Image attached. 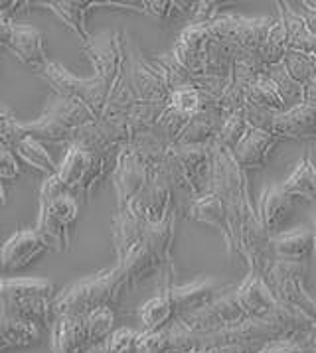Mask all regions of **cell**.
<instances>
[{
	"label": "cell",
	"mask_w": 316,
	"mask_h": 353,
	"mask_svg": "<svg viewBox=\"0 0 316 353\" xmlns=\"http://www.w3.org/2000/svg\"><path fill=\"white\" fill-rule=\"evenodd\" d=\"M277 6H279V18L283 20L287 30L288 52L306 54L316 59V36L306 30L301 16L293 10L290 2H277Z\"/></svg>",
	"instance_id": "f1b7e54d"
},
{
	"label": "cell",
	"mask_w": 316,
	"mask_h": 353,
	"mask_svg": "<svg viewBox=\"0 0 316 353\" xmlns=\"http://www.w3.org/2000/svg\"><path fill=\"white\" fill-rule=\"evenodd\" d=\"M210 192L224 201L239 267H244L247 272L265 276L275 261L271 237L261 223L255 205L251 203L245 170L237 166L230 150L217 144V141L212 144Z\"/></svg>",
	"instance_id": "6da1fadb"
},
{
	"label": "cell",
	"mask_w": 316,
	"mask_h": 353,
	"mask_svg": "<svg viewBox=\"0 0 316 353\" xmlns=\"http://www.w3.org/2000/svg\"><path fill=\"white\" fill-rule=\"evenodd\" d=\"M265 75L273 81L275 89H277V93H279V97H281L287 111L295 109V107H301V105L306 103V89L288 75V71L285 70L283 63L265 68Z\"/></svg>",
	"instance_id": "e575fe53"
},
{
	"label": "cell",
	"mask_w": 316,
	"mask_h": 353,
	"mask_svg": "<svg viewBox=\"0 0 316 353\" xmlns=\"http://www.w3.org/2000/svg\"><path fill=\"white\" fill-rule=\"evenodd\" d=\"M174 223H176V212H172L164 221L146 225V237L152 247V253L157 256L160 272L172 267V243H174Z\"/></svg>",
	"instance_id": "836d02e7"
},
{
	"label": "cell",
	"mask_w": 316,
	"mask_h": 353,
	"mask_svg": "<svg viewBox=\"0 0 316 353\" xmlns=\"http://www.w3.org/2000/svg\"><path fill=\"white\" fill-rule=\"evenodd\" d=\"M221 2H210V0H201V2H194L192 8V18L190 24H212L217 18Z\"/></svg>",
	"instance_id": "f907efd6"
},
{
	"label": "cell",
	"mask_w": 316,
	"mask_h": 353,
	"mask_svg": "<svg viewBox=\"0 0 316 353\" xmlns=\"http://www.w3.org/2000/svg\"><path fill=\"white\" fill-rule=\"evenodd\" d=\"M315 225H316V215H315Z\"/></svg>",
	"instance_id": "94428289"
},
{
	"label": "cell",
	"mask_w": 316,
	"mask_h": 353,
	"mask_svg": "<svg viewBox=\"0 0 316 353\" xmlns=\"http://www.w3.org/2000/svg\"><path fill=\"white\" fill-rule=\"evenodd\" d=\"M210 40L212 34L208 24H190L180 32V36L174 42L172 54L194 77L204 75V54Z\"/></svg>",
	"instance_id": "d6986e66"
},
{
	"label": "cell",
	"mask_w": 316,
	"mask_h": 353,
	"mask_svg": "<svg viewBox=\"0 0 316 353\" xmlns=\"http://www.w3.org/2000/svg\"><path fill=\"white\" fill-rule=\"evenodd\" d=\"M293 213V198L283 192L281 185H269L263 190L259 199V219L269 233V237H275L283 233L281 229L285 227Z\"/></svg>",
	"instance_id": "603a6c76"
},
{
	"label": "cell",
	"mask_w": 316,
	"mask_h": 353,
	"mask_svg": "<svg viewBox=\"0 0 316 353\" xmlns=\"http://www.w3.org/2000/svg\"><path fill=\"white\" fill-rule=\"evenodd\" d=\"M56 288L43 279H2L0 316L46 332L56 320Z\"/></svg>",
	"instance_id": "7a4b0ae2"
},
{
	"label": "cell",
	"mask_w": 316,
	"mask_h": 353,
	"mask_svg": "<svg viewBox=\"0 0 316 353\" xmlns=\"http://www.w3.org/2000/svg\"><path fill=\"white\" fill-rule=\"evenodd\" d=\"M132 141L127 117H101L77 130L72 144L93 154H121Z\"/></svg>",
	"instance_id": "7c38bea8"
},
{
	"label": "cell",
	"mask_w": 316,
	"mask_h": 353,
	"mask_svg": "<svg viewBox=\"0 0 316 353\" xmlns=\"http://www.w3.org/2000/svg\"><path fill=\"white\" fill-rule=\"evenodd\" d=\"M111 176H113L117 194V210H125L146 185L150 178V170L130 152L129 146H125L119 154L117 166Z\"/></svg>",
	"instance_id": "2e32d148"
},
{
	"label": "cell",
	"mask_w": 316,
	"mask_h": 353,
	"mask_svg": "<svg viewBox=\"0 0 316 353\" xmlns=\"http://www.w3.org/2000/svg\"><path fill=\"white\" fill-rule=\"evenodd\" d=\"M263 279L279 304L301 312L306 318L316 322V300L306 290V265L304 263H290V261L275 259L273 265L269 267Z\"/></svg>",
	"instance_id": "30bf717a"
},
{
	"label": "cell",
	"mask_w": 316,
	"mask_h": 353,
	"mask_svg": "<svg viewBox=\"0 0 316 353\" xmlns=\"http://www.w3.org/2000/svg\"><path fill=\"white\" fill-rule=\"evenodd\" d=\"M50 339L52 353H87L93 347L86 318L81 316H56L50 327Z\"/></svg>",
	"instance_id": "ffe728a7"
},
{
	"label": "cell",
	"mask_w": 316,
	"mask_h": 353,
	"mask_svg": "<svg viewBox=\"0 0 316 353\" xmlns=\"http://www.w3.org/2000/svg\"><path fill=\"white\" fill-rule=\"evenodd\" d=\"M95 121V114L83 103L54 95L46 111L32 123H20L24 134L38 142H68L72 144L77 130Z\"/></svg>",
	"instance_id": "52a82bcc"
},
{
	"label": "cell",
	"mask_w": 316,
	"mask_h": 353,
	"mask_svg": "<svg viewBox=\"0 0 316 353\" xmlns=\"http://www.w3.org/2000/svg\"><path fill=\"white\" fill-rule=\"evenodd\" d=\"M6 50L12 56L30 70L40 71L50 63L48 56H46V48H43V36L32 26H24V24H14L12 30V38L6 46Z\"/></svg>",
	"instance_id": "7402d4cb"
},
{
	"label": "cell",
	"mask_w": 316,
	"mask_h": 353,
	"mask_svg": "<svg viewBox=\"0 0 316 353\" xmlns=\"http://www.w3.org/2000/svg\"><path fill=\"white\" fill-rule=\"evenodd\" d=\"M119 154H93L81 146L70 144L68 154L59 164L56 180L63 192L83 201L91 198L93 190L109 176L113 174L117 166Z\"/></svg>",
	"instance_id": "8992f818"
},
{
	"label": "cell",
	"mask_w": 316,
	"mask_h": 353,
	"mask_svg": "<svg viewBox=\"0 0 316 353\" xmlns=\"http://www.w3.org/2000/svg\"><path fill=\"white\" fill-rule=\"evenodd\" d=\"M42 334V330L36 325L22 324V322L0 316V353L32 347V345L40 343Z\"/></svg>",
	"instance_id": "f546056e"
},
{
	"label": "cell",
	"mask_w": 316,
	"mask_h": 353,
	"mask_svg": "<svg viewBox=\"0 0 316 353\" xmlns=\"http://www.w3.org/2000/svg\"><path fill=\"white\" fill-rule=\"evenodd\" d=\"M26 134L22 130V125L14 119L10 109L0 107V148L12 150L14 152L16 144L22 141Z\"/></svg>",
	"instance_id": "f6af8a7d"
},
{
	"label": "cell",
	"mask_w": 316,
	"mask_h": 353,
	"mask_svg": "<svg viewBox=\"0 0 316 353\" xmlns=\"http://www.w3.org/2000/svg\"><path fill=\"white\" fill-rule=\"evenodd\" d=\"M279 141L281 139L271 134V132L251 128L244 137V141L237 144V148L231 152V156H233V160L237 162L239 168H263L267 164V158L273 152V148L279 144Z\"/></svg>",
	"instance_id": "cb8c5ba5"
},
{
	"label": "cell",
	"mask_w": 316,
	"mask_h": 353,
	"mask_svg": "<svg viewBox=\"0 0 316 353\" xmlns=\"http://www.w3.org/2000/svg\"><path fill=\"white\" fill-rule=\"evenodd\" d=\"M77 213L79 201L61 190L56 176L46 178L40 192V217L34 231L48 247V251L66 253L72 249V233Z\"/></svg>",
	"instance_id": "5b68a950"
},
{
	"label": "cell",
	"mask_w": 316,
	"mask_h": 353,
	"mask_svg": "<svg viewBox=\"0 0 316 353\" xmlns=\"http://www.w3.org/2000/svg\"><path fill=\"white\" fill-rule=\"evenodd\" d=\"M310 350H313V353H316V330H315V334H313V338H310Z\"/></svg>",
	"instance_id": "680465c9"
},
{
	"label": "cell",
	"mask_w": 316,
	"mask_h": 353,
	"mask_svg": "<svg viewBox=\"0 0 316 353\" xmlns=\"http://www.w3.org/2000/svg\"><path fill=\"white\" fill-rule=\"evenodd\" d=\"M261 347L265 345H259V343H231V345H217L212 350H206L200 353H257Z\"/></svg>",
	"instance_id": "db71d44e"
},
{
	"label": "cell",
	"mask_w": 316,
	"mask_h": 353,
	"mask_svg": "<svg viewBox=\"0 0 316 353\" xmlns=\"http://www.w3.org/2000/svg\"><path fill=\"white\" fill-rule=\"evenodd\" d=\"M235 52H237V48L233 43L221 42L212 36V40L208 42V48H206V54H204V75L231 79Z\"/></svg>",
	"instance_id": "1f68e13d"
},
{
	"label": "cell",
	"mask_w": 316,
	"mask_h": 353,
	"mask_svg": "<svg viewBox=\"0 0 316 353\" xmlns=\"http://www.w3.org/2000/svg\"><path fill=\"white\" fill-rule=\"evenodd\" d=\"M170 107L184 114H196L201 111V93L196 87H182L170 95Z\"/></svg>",
	"instance_id": "c3c4849f"
},
{
	"label": "cell",
	"mask_w": 316,
	"mask_h": 353,
	"mask_svg": "<svg viewBox=\"0 0 316 353\" xmlns=\"http://www.w3.org/2000/svg\"><path fill=\"white\" fill-rule=\"evenodd\" d=\"M306 103L316 105V77L313 79V83L306 87Z\"/></svg>",
	"instance_id": "9f6ffc18"
},
{
	"label": "cell",
	"mask_w": 316,
	"mask_h": 353,
	"mask_svg": "<svg viewBox=\"0 0 316 353\" xmlns=\"http://www.w3.org/2000/svg\"><path fill=\"white\" fill-rule=\"evenodd\" d=\"M290 6H293V10L297 12V14L301 16L302 22H304V26L306 30L316 36V10L315 8H310L306 2H290Z\"/></svg>",
	"instance_id": "f5cc1de1"
},
{
	"label": "cell",
	"mask_w": 316,
	"mask_h": 353,
	"mask_svg": "<svg viewBox=\"0 0 316 353\" xmlns=\"http://www.w3.org/2000/svg\"><path fill=\"white\" fill-rule=\"evenodd\" d=\"M46 251H48V247L38 237V233L34 229H24V231H18L16 235H12L4 243L0 261H2L4 270L16 272V270L26 269Z\"/></svg>",
	"instance_id": "44dd1931"
},
{
	"label": "cell",
	"mask_w": 316,
	"mask_h": 353,
	"mask_svg": "<svg viewBox=\"0 0 316 353\" xmlns=\"http://www.w3.org/2000/svg\"><path fill=\"white\" fill-rule=\"evenodd\" d=\"M188 217L194 221H200L206 225H212L219 229V233L224 235L226 241V253L230 256L233 265L239 267V259H237V251H235V243L231 237L230 225H228V217H226V210H224V201L214 192H208L206 196L196 199H190L188 203Z\"/></svg>",
	"instance_id": "ac0fdd59"
},
{
	"label": "cell",
	"mask_w": 316,
	"mask_h": 353,
	"mask_svg": "<svg viewBox=\"0 0 316 353\" xmlns=\"http://www.w3.org/2000/svg\"><path fill=\"white\" fill-rule=\"evenodd\" d=\"M40 77L54 89V93L59 97L83 103L87 109L95 114V119L103 117L105 109H107V103L113 97L117 89L115 85L107 83L105 79H101L97 75H93L91 79H79L54 61H50L40 71Z\"/></svg>",
	"instance_id": "ba28073f"
},
{
	"label": "cell",
	"mask_w": 316,
	"mask_h": 353,
	"mask_svg": "<svg viewBox=\"0 0 316 353\" xmlns=\"http://www.w3.org/2000/svg\"><path fill=\"white\" fill-rule=\"evenodd\" d=\"M194 2H172V0H155L143 2L144 14L152 16L157 20H174L176 16L192 12Z\"/></svg>",
	"instance_id": "bcb514c9"
},
{
	"label": "cell",
	"mask_w": 316,
	"mask_h": 353,
	"mask_svg": "<svg viewBox=\"0 0 316 353\" xmlns=\"http://www.w3.org/2000/svg\"><path fill=\"white\" fill-rule=\"evenodd\" d=\"M283 65L288 71V75L297 83L302 85L304 89L313 83V79L316 77V59L313 56L299 54V52H288Z\"/></svg>",
	"instance_id": "7bdbcfd3"
},
{
	"label": "cell",
	"mask_w": 316,
	"mask_h": 353,
	"mask_svg": "<svg viewBox=\"0 0 316 353\" xmlns=\"http://www.w3.org/2000/svg\"><path fill=\"white\" fill-rule=\"evenodd\" d=\"M172 152L186 176L190 198L206 196L212 182V146H172Z\"/></svg>",
	"instance_id": "e0dca14e"
},
{
	"label": "cell",
	"mask_w": 316,
	"mask_h": 353,
	"mask_svg": "<svg viewBox=\"0 0 316 353\" xmlns=\"http://www.w3.org/2000/svg\"><path fill=\"white\" fill-rule=\"evenodd\" d=\"M0 283H2V276H0Z\"/></svg>",
	"instance_id": "6125c7cd"
},
{
	"label": "cell",
	"mask_w": 316,
	"mask_h": 353,
	"mask_svg": "<svg viewBox=\"0 0 316 353\" xmlns=\"http://www.w3.org/2000/svg\"><path fill=\"white\" fill-rule=\"evenodd\" d=\"M130 288L127 276L119 267L105 269L86 281L72 284L56 296V316H81L86 318L99 308H115L123 294Z\"/></svg>",
	"instance_id": "277c9868"
},
{
	"label": "cell",
	"mask_w": 316,
	"mask_h": 353,
	"mask_svg": "<svg viewBox=\"0 0 316 353\" xmlns=\"http://www.w3.org/2000/svg\"><path fill=\"white\" fill-rule=\"evenodd\" d=\"M14 154L18 156V160H22L24 164H28L34 170L46 174L48 178L58 174L59 166L52 160V156L48 154V150L42 146V142L34 141L30 137H24L22 141L16 144Z\"/></svg>",
	"instance_id": "d590c367"
},
{
	"label": "cell",
	"mask_w": 316,
	"mask_h": 353,
	"mask_svg": "<svg viewBox=\"0 0 316 353\" xmlns=\"http://www.w3.org/2000/svg\"><path fill=\"white\" fill-rule=\"evenodd\" d=\"M273 134L279 139H316V105L304 103L290 111L277 114L273 125Z\"/></svg>",
	"instance_id": "d4e9b609"
},
{
	"label": "cell",
	"mask_w": 316,
	"mask_h": 353,
	"mask_svg": "<svg viewBox=\"0 0 316 353\" xmlns=\"http://www.w3.org/2000/svg\"><path fill=\"white\" fill-rule=\"evenodd\" d=\"M38 6H46L50 8L54 14H58V18L68 26V28L75 32L81 40V48L91 43V34L87 32V14L99 6V2H40Z\"/></svg>",
	"instance_id": "83f0119b"
},
{
	"label": "cell",
	"mask_w": 316,
	"mask_h": 353,
	"mask_svg": "<svg viewBox=\"0 0 316 353\" xmlns=\"http://www.w3.org/2000/svg\"><path fill=\"white\" fill-rule=\"evenodd\" d=\"M251 130L249 123L245 121L244 111H237V113L230 114L226 121H224V127L219 130V137H217V144H221L226 150L233 152L237 148V144L244 141V137Z\"/></svg>",
	"instance_id": "ee69618b"
},
{
	"label": "cell",
	"mask_w": 316,
	"mask_h": 353,
	"mask_svg": "<svg viewBox=\"0 0 316 353\" xmlns=\"http://www.w3.org/2000/svg\"><path fill=\"white\" fill-rule=\"evenodd\" d=\"M141 332H135L130 327H119L111 334V338L105 339V352L107 353H137Z\"/></svg>",
	"instance_id": "7dc6e473"
},
{
	"label": "cell",
	"mask_w": 316,
	"mask_h": 353,
	"mask_svg": "<svg viewBox=\"0 0 316 353\" xmlns=\"http://www.w3.org/2000/svg\"><path fill=\"white\" fill-rule=\"evenodd\" d=\"M168 107H170L168 103H146V101H139L130 109V113L127 114V121H129L132 137L143 134V132H150L158 123V119L164 114V111Z\"/></svg>",
	"instance_id": "74e56055"
},
{
	"label": "cell",
	"mask_w": 316,
	"mask_h": 353,
	"mask_svg": "<svg viewBox=\"0 0 316 353\" xmlns=\"http://www.w3.org/2000/svg\"><path fill=\"white\" fill-rule=\"evenodd\" d=\"M245 320H251V318L247 316L237 290L228 296H219L201 310L192 312L184 318H180V322L196 334H214L231 325L241 324Z\"/></svg>",
	"instance_id": "5bb4252c"
},
{
	"label": "cell",
	"mask_w": 316,
	"mask_h": 353,
	"mask_svg": "<svg viewBox=\"0 0 316 353\" xmlns=\"http://www.w3.org/2000/svg\"><path fill=\"white\" fill-rule=\"evenodd\" d=\"M224 121L226 119H221V114L216 111H200L192 114L174 146H212L219 137Z\"/></svg>",
	"instance_id": "4316f807"
},
{
	"label": "cell",
	"mask_w": 316,
	"mask_h": 353,
	"mask_svg": "<svg viewBox=\"0 0 316 353\" xmlns=\"http://www.w3.org/2000/svg\"><path fill=\"white\" fill-rule=\"evenodd\" d=\"M190 119H192L190 114L180 113V111H176L172 107H168L164 111V114L158 119V123L150 132L157 137L158 141H162L164 144H168V146H174L176 141H178V137L182 134V130L186 128Z\"/></svg>",
	"instance_id": "60d3db41"
},
{
	"label": "cell",
	"mask_w": 316,
	"mask_h": 353,
	"mask_svg": "<svg viewBox=\"0 0 316 353\" xmlns=\"http://www.w3.org/2000/svg\"><path fill=\"white\" fill-rule=\"evenodd\" d=\"M14 24L10 18H6L4 14H0V48H6L10 38H12V30H14Z\"/></svg>",
	"instance_id": "11a10c76"
},
{
	"label": "cell",
	"mask_w": 316,
	"mask_h": 353,
	"mask_svg": "<svg viewBox=\"0 0 316 353\" xmlns=\"http://www.w3.org/2000/svg\"><path fill=\"white\" fill-rule=\"evenodd\" d=\"M221 284L214 281V279H200L196 283L182 284V286H160V292H164L170 304H172L176 320L184 318L192 312L201 310L208 304H212L214 300L219 298L221 292Z\"/></svg>",
	"instance_id": "9a60e30c"
},
{
	"label": "cell",
	"mask_w": 316,
	"mask_h": 353,
	"mask_svg": "<svg viewBox=\"0 0 316 353\" xmlns=\"http://www.w3.org/2000/svg\"><path fill=\"white\" fill-rule=\"evenodd\" d=\"M6 203V198H4V185H2V176H0V205Z\"/></svg>",
	"instance_id": "6f0895ef"
},
{
	"label": "cell",
	"mask_w": 316,
	"mask_h": 353,
	"mask_svg": "<svg viewBox=\"0 0 316 353\" xmlns=\"http://www.w3.org/2000/svg\"><path fill=\"white\" fill-rule=\"evenodd\" d=\"M283 192L290 198H304L316 203V166L310 152L302 156L299 166L281 184Z\"/></svg>",
	"instance_id": "4dcf8cb0"
},
{
	"label": "cell",
	"mask_w": 316,
	"mask_h": 353,
	"mask_svg": "<svg viewBox=\"0 0 316 353\" xmlns=\"http://www.w3.org/2000/svg\"><path fill=\"white\" fill-rule=\"evenodd\" d=\"M87 332L91 345H99L105 339L111 338V334L115 332V310L113 308H99V310L91 312L86 316Z\"/></svg>",
	"instance_id": "b9f144b4"
},
{
	"label": "cell",
	"mask_w": 316,
	"mask_h": 353,
	"mask_svg": "<svg viewBox=\"0 0 316 353\" xmlns=\"http://www.w3.org/2000/svg\"><path fill=\"white\" fill-rule=\"evenodd\" d=\"M257 353H313L308 341H299V339H279L271 341L265 347H261Z\"/></svg>",
	"instance_id": "816d5d0a"
},
{
	"label": "cell",
	"mask_w": 316,
	"mask_h": 353,
	"mask_svg": "<svg viewBox=\"0 0 316 353\" xmlns=\"http://www.w3.org/2000/svg\"><path fill=\"white\" fill-rule=\"evenodd\" d=\"M125 42V70L123 79L130 87L132 95L146 103H168L172 91L164 81L162 73L152 59H146L141 46L129 34H123Z\"/></svg>",
	"instance_id": "9c48e42d"
},
{
	"label": "cell",
	"mask_w": 316,
	"mask_h": 353,
	"mask_svg": "<svg viewBox=\"0 0 316 353\" xmlns=\"http://www.w3.org/2000/svg\"><path fill=\"white\" fill-rule=\"evenodd\" d=\"M125 210L137 215L146 225H155V223L164 221L170 213L176 212L172 184L160 170H152L141 194L132 199Z\"/></svg>",
	"instance_id": "4fadbf2b"
},
{
	"label": "cell",
	"mask_w": 316,
	"mask_h": 353,
	"mask_svg": "<svg viewBox=\"0 0 316 353\" xmlns=\"http://www.w3.org/2000/svg\"><path fill=\"white\" fill-rule=\"evenodd\" d=\"M316 249L315 229H293L271 237V251L277 261L304 263Z\"/></svg>",
	"instance_id": "484cf974"
},
{
	"label": "cell",
	"mask_w": 316,
	"mask_h": 353,
	"mask_svg": "<svg viewBox=\"0 0 316 353\" xmlns=\"http://www.w3.org/2000/svg\"><path fill=\"white\" fill-rule=\"evenodd\" d=\"M245 101L251 103V105L263 107V109H269V111H273V113L277 114L287 111L285 105H283V101L279 97V93H277V89H275L273 81H271L265 73L247 89V97H245Z\"/></svg>",
	"instance_id": "ab89813d"
},
{
	"label": "cell",
	"mask_w": 316,
	"mask_h": 353,
	"mask_svg": "<svg viewBox=\"0 0 316 353\" xmlns=\"http://www.w3.org/2000/svg\"><path fill=\"white\" fill-rule=\"evenodd\" d=\"M273 24L275 20L269 16L244 18L237 14H224L217 16L212 24H208V28L216 40L233 43L235 48L245 50V52H259L273 28Z\"/></svg>",
	"instance_id": "8fae6325"
},
{
	"label": "cell",
	"mask_w": 316,
	"mask_h": 353,
	"mask_svg": "<svg viewBox=\"0 0 316 353\" xmlns=\"http://www.w3.org/2000/svg\"><path fill=\"white\" fill-rule=\"evenodd\" d=\"M139 314L143 322V334H158L176 322L172 304L164 292H158L157 296L146 300Z\"/></svg>",
	"instance_id": "d6a6232c"
},
{
	"label": "cell",
	"mask_w": 316,
	"mask_h": 353,
	"mask_svg": "<svg viewBox=\"0 0 316 353\" xmlns=\"http://www.w3.org/2000/svg\"><path fill=\"white\" fill-rule=\"evenodd\" d=\"M315 231H316V225H315ZM315 254H316V249H315Z\"/></svg>",
	"instance_id": "91938a15"
},
{
	"label": "cell",
	"mask_w": 316,
	"mask_h": 353,
	"mask_svg": "<svg viewBox=\"0 0 316 353\" xmlns=\"http://www.w3.org/2000/svg\"><path fill=\"white\" fill-rule=\"evenodd\" d=\"M241 111H244L245 121L249 123V127L257 128V130H265V132H271L273 134V125L275 119H277V113L269 111V109H263V107H257V105H251V103H245V107Z\"/></svg>",
	"instance_id": "681fc988"
},
{
	"label": "cell",
	"mask_w": 316,
	"mask_h": 353,
	"mask_svg": "<svg viewBox=\"0 0 316 353\" xmlns=\"http://www.w3.org/2000/svg\"><path fill=\"white\" fill-rule=\"evenodd\" d=\"M113 245L117 267L127 276L130 288L160 272V265L146 237V223L129 210H117L113 217Z\"/></svg>",
	"instance_id": "3957f363"
},
{
	"label": "cell",
	"mask_w": 316,
	"mask_h": 353,
	"mask_svg": "<svg viewBox=\"0 0 316 353\" xmlns=\"http://www.w3.org/2000/svg\"><path fill=\"white\" fill-rule=\"evenodd\" d=\"M152 61L157 63V68L162 73L164 81L168 85L170 91L182 89V87H194V75L176 59L172 52L170 54H160V56L152 57Z\"/></svg>",
	"instance_id": "f35d334b"
},
{
	"label": "cell",
	"mask_w": 316,
	"mask_h": 353,
	"mask_svg": "<svg viewBox=\"0 0 316 353\" xmlns=\"http://www.w3.org/2000/svg\"><path fill=\"white\" fill-rule=\"evenodd\" d=\"M288 54V42H287V30L283 20H275L273 28L269 32L265 43L261 46V50L257 52L259 59L265 68H271V65H279L285 61V57Z\"/></svg>",
	"instance_id": "8d00e7d4"
}]
</instances>
